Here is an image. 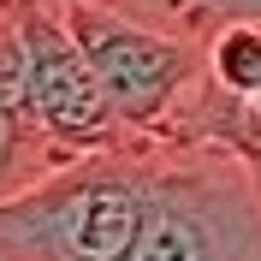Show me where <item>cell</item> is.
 Returning a JSON list of instances; mask_svg holds the SVG:
<instances>
[{"instance_id":"cell-1","label":"cell","mask_w":261,"mask_h":261,"mask_svg":"<svg viewBox=\"0 0 261 261\" xmlns=\"http://www.w3.org/2000/svg\"><path fill=\"white\" fill-rule=\"evenodd\" d=\"M65 12L125 130H166L202 83V42L143 24L113 0H65Z\"/></svg>"},{"instance_id":"cell-4","label":"cell","mask_w":261,"mask_h":261,"mask_svg":"<svg viewBox=\"0 0 261 261\" xmlns=\"http://www.w3.org/2000/svg\"><path fill=\"white\" fill-rule=\"evenodd\" d=\"M60 161H71V148L48 143V137L30 125V113L0 107V202L18 196V190H30L36 178H48Z\"/></svg>"},{"instance_id":"cell-2","label":"cell","mask_w":261,"mask_h":261,"mask_svg":"<svg viewBox=\"0 0 261 261\" xmlns=\"http://www.w3.org/2000/svg\"><path fill=\"white\" fill-rule=\"evenodd\" d=\"M18 36H24V113L48 143L71 148H107L125 137V119L107 101V83L83 54L65 0H12Z\"/></svg>"},{"instance_id":"cell-3","label":"cell","mask_w":261,"mask_h":261,"mask_svg":"<svg viewBox=\"0 0 261 261\" xmlns=\"http://www.w3.org/2000/svg\"><path fill=\"white\" fill-rule=\"evenodd\" d=\"M202 83L231 101L261 89V12H231L202 36Z\"/></svg>"}]
</instances>
